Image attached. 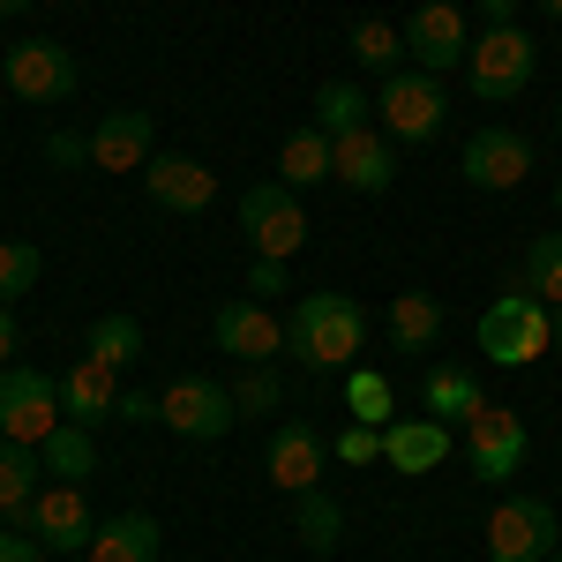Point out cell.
<instances>
[{"label":"cell","instance_id":"obj_8","mask_svg":"<svg viewBox=\"0 0 562 562\" xmlns=\"http://www.w3.org/2000/svg\"><path fill=\"white\" fill-rule=\"evenodd\" d=\"M240 233H248V248L270 262H293L307 240V217H301V195L285 188V180H256L248 195H240Z\"/></svg>","mask_w":562,"mask_h":562},{"label":"cell","instance_id":"obj_3","mask_svg":"<svg viewBox=\"0 0 562 562\" xmlns=\"http://www.w3.org/2000/svg\"><path fill=\"white\" fill-rule=\"evenodd\" d=\"M532 68H540V45L525 38L518 23L480 31L473 53H465V76H473V98H480V105H510V98L532 83Z\"/></svg>","mask_w":562,"mask_h":562},{"label":"cell","instance_id":"obj_45","mask_svg":"<svg viewBox=\"0 0 562 562\" xmlns=\"http://www.w3.org/2000/svg\"><path fill=\"white\" fill-rule=\"evenodd\" d=\"M555 135H562V105H555Z\"/></svg>","mask_w":562,"mask_h":562},{"label":"cell","instance_id":"obj_27","mask_svg":"<svg viewBox=\"0 0 562 562\" xmlns=\"http://www.w3.org/2000/svg\"><path fill=\"white\" fill-rule=\"evenodd\" d=\"M83 360L113 368V375L135 368V360H143V323H135V315H98V323L83 330Z\"/></svg>","mask_w":562,"mask_h":562},{"label":"cell","instance_id":"obj_21","mask_svg":"<svg viewBox=\"0 0 562 562\" xmlns=\"http://www.w3.org/2000/svg\"><path fill=\"white\" fill-rule=\"evenodd\" d=\"M383 338L390 352H405V360H428L435 346H442V301L435 293H397L383 315Z\"/></svg>","mask_w":562,"mask_h":562},{"label":"cell","instance_id":"obj_15","mask_svg":"<svg viewBox=\"0 0 562 562\" xmlns=\"http://www.w3.org/2000/svg\"><path fill=\"white\" fill-rule=\"evenodd\" d=\"M211 346L256 368V360H278L285 352V323L270 315V301H225L211 315Z\"/></svg>","mask_w":562,"mask_h":562},{"label":"cell","instance_id":"obj_12","mask_svg":"<svg viewBox=\"0 0 562 562\" xmlns=\"http://www.w3.org/2000/svg\"><path fill=\"white\" fill-rule=\"evenodd\" d=\"M465 15L450 8V0H420L413 8V23H405V60L420 68V76H450V68H465Z\"/></svg>","mask_w":562,"mask_h":562},{"label":"cell","instance_id":"obj_44","mask_svg":"<svg viewBox=\"0 0 562 562\" xmlns=\"http://www.w3.org/2000/svg\"><path fill=\"white\" fill-rule=\"evenodd\" d=\"M548 315H555V346H562V307H548Z\"/></svg>","mask_w":562,"mask_h":562},{"label":"cell","instance_id":"obj_6","mask_svg":"<svg viewBox=\"0 0 562 562\" xmlns=\"http://www.w3.org/2000/svg\"><path fill=\"white\" fill-rule=\"evenodd\" d=\"M458 450H465V465H473L480 487H503V480H518L525 450H532V435H525V420L510 413V405H495V397H487L473 420H465Z\"/></svg>","mask_w":562,"mask_h":562},{"label":"cell","instance_id":"obj_9","mask_svg":"<svg viewBox=\"0 0 562 562\" xmlns=\"http://www.w3.org/2000/svg\"><path fill=\"white\" fill-rule=\"evenodd\" d=\"M555 540H562V525L540 495H503L487 510V562H548Z\"/></svg>","mask_w":562,"mask_h":562},{"label":"cell","instance_id":"obj_31","mask_svg":"<svg viewBox=\"0 0 562 562\" xmlns=\"http://www.w3.org/2000/svg\"><path fill=\"white\" fill-rule=\"evenodd\" d=\"M293 525H301V548H307V555H330V548H338V532H346V510H338L323 487H307L301 503H293Z\"/></svg>","mask_w":562,"mask_h":562},{"label":"cell","instance_id":"obj_37","mask_svg":"<svg viewBox=\"0 0 562 562\" xmlns=\"http://www.w3.org/2000/svg\"><path fill=\"white\" fill-rule=\"evenodd\" d=\"M45 158L76 173V166H83V158H90V135H68V128H53V135H45Z\"/></svg>","mask_w":562,"mask_h":562},{"label":"cell","instance_id":"obj_13","mask_svg":"<svg viewBox=\"0 0 562 562\" xmlns=\"http://www.w3.org/2000/svg\"><path fill=\"white\" fill-rule=\"evenodd\" d=\"M143 195H150L158 211H173V217H203L217 203V173L203 158H188V150H158V158L143 166Z\"/></svg>","mask_w":562,"mask_h":562},{"label":"cell","instance_id":"obj_1","mask_svg":"<svg viewBox=\"0 0 562 562\" xmlns=\"http://www.w3.org/2000/svg\"><path fill=\"white\" fill-rule=\"evenodd\" d=\"M360 346H368V307L352 293H301L293 315H285V352L301 360L307 375L360 368Z\"/></svg>","mask_w":562,"mask_h":562},{"label":"cell","instance_id":"obj_46","mask_svg":"<svg viewBox=\"0 0 562 562\" xmlns=\"http://www.w3.org/2000/svg\"><path fill=\"white\" fill-rule=\"evenodd\" d=\"M555 217H562V188H555Z\"/></svg>","mask_w":562,"mask_h":562},{"label":"cell","instance_id":"obj_47","mask_svg":"<svg viewBox=\"0 0 562 562\" xmlns=\"http://www.w3.org/2000/svg\"><path fill=\"white\" fill-rule=\"evenodd\" d=\"M548 562H562V548H555V555H548Z\"/></svg>","mask_w":562,"mask_h":562},{"label":"cell","instance_id":"obj_2","mask_svg":"<svg viewBox=\"0 0 562 562\" xmlns=\"http://www.w3.org/2000/svg\"><path fill=\"white\" fill-rule=\"evenodd\" d=\"M473 346H480V360H495V368H532L540 352L555 346V315H548V301H532V293L518 285V293L487 301Z\"/></svg>","mask_w":562,"mask_h":562},{"label":"cell","instance_id":"obj_33","mask_svg":"<svg viewBox=\"0 0 562 562\" xmlns=\"http://www.w3.org/2000/svg\"><path fill=\"white\" fill-rule=\"evenodd\" d=\"M38 248H31V240H0V307H15L23 301V293H31V285H38Z\"/></svg>","mask_w":562,"mask_h":562},{"label":"cell","instance_id":"obj_35","mask_svg":"<svg viewBox=\"0 0 562 562\" xmlns=\"http://www.w3.org/2000/svg\"><path fill=\"white\" fill-rule=\"evenodd\" d=\"M330 458H338V465H375V458H383V428H360V420L338 428L330 435Z\"/></svg>","mask_w":562,"mask_h":562},{"label":"cell","instance_id":"obj_23","mask_svg":"<svg viewBox=\"0 0 562 562\" xmlns=\"http://www.w3.org/2000/svg\"><path fill=\"white\" fill-rule=\"evenodd\" d=\"M278 180H285V188H315V180H338V143L315 128V121H307V128H293L285 143H278Z\"/></svg>","mask_w":562,"mask_h":562},{"label":"cell","instance_id":"obj_42","mask_svg":"<svg viewBox=\"0 0 562 562\" xmlns=\"http://www.w3.org/2000/svg\"><path fill=\"white\" fill-rule=\"evenodd\" d=\"M23 8H38V0H0V15H23Z\"/></svg>","mask_w":562,"mask_h":562},{"label":"cell","instance_id":"obj_10","mask_svg":"<svg viewBox=\"0 0 562 562\" xmlns=\"http://www.w3.org/2000/svg\"><path fill=\"white\" fill-rule=\"evenodd\" d=\"M15 525L38 540L45 555H83L90 532H98V518H90V503H83V487H68V480H45L38 495H31V510H23Z\"/></svg>","mask_w":562,"mask_h":562},{"label":"cell","instance_id":"obj_17","mask_svg":"<svg viewBox=\"0 0 562 562\" xmlns=\"http://www.w3.org/2000/svg\"><path fill=\"white\" fill-rule=\"evenodd\" d=\"M323 458H330V442L307 428V420H285V428L270 435L262 480H270V487H285V495H307V487H323Z\"/></svg>","mask_w":562,"mask_h":562},{"label":"cell","instance_id":"obj_29","mask_svg":"<svg viewBox=\"0 0 562 562\" xmlns=\"http://www.w3.org/2000/svg\"><path fill=\"white\" fill-rule=\"evenodd\" d=\"M346 53L368 68V76H397V60H405V31L383 23V15H360V23H352V38H346Z\"/></svg>","mask_w":562,"mask_h":562},{"label":"cell","instance_id":"obj_28","mask_svg":"<svg viewBox=\"0 0 562 562\" xmlns=\"http://www.w3.org/2000/svg\"><path fill=\"white\" fill-rule=\"evenodd\" d=\"M368 121H375V98H368L360 83H323L315 90V128L330 135V143L352 135V128H368Z\"/></svg>","mask_w":562,"mask_h":562},{"label":"cell","instance_id":"obj_7","mask_svg":"<svg viewBox=\"0 0 562 562\" xmlns=\"http://www.w3.org/2000/svg\"><path fill=\"white\" fill-rule=\"evenodd\" d=\"M442 76H420V68H397V76H383V90H375V128L390 135V143H428V135H442Z\"/></svg>","mask_w":562,"mask_h":562},{"label":"cell","instance_id":"obj_18","mask_svg":"<svg viewBox=\"0 0 562 562\" xmlns=\"http://www.w3.org/2000/svg\"><path fill=\"white\" fill-rule=\"evenodd\" d=\"M150 113H143V105H121V113H105V121H98V128H90V166H98V173H143V166H150V158H158V150H150Z\"/></svg>","mask_w":562,"mask_h":562},{"label":"cell","instance_id":"obj_19","mask_svg":"<svg viewBox=\"0 0 562 562\" xmlns=\"http://www.w3.org/2000/svg\"><path fill=\"white\" fill-rule=\"evenodd\" d=\"M338 180H346L352 195H383L390 180H397V150H390V135L375 121L338 135Z\"/></svg>","mask_w":562,"mask_h":562},{"label":"cell","instance_id":"obj_16","mask_svg":"<svg viewBox=\"0 0 562 562\" xmlns=\"http://www.w3.org/2000/svg\"><path fill=\"white\" fill-rule=\"evenodd\" d=\"M450 450H458V428H442L435 413H397V420L383 428V465H390V473H405V480L435 473Z\"/></svg>","mask_w":562,"mask_h":562},{"label":"cell","instance_id":"obj_43","mask_svg":"<svg viewBox=\"0 0 562 562\" xmlns=\"http://www.w3.org/2000/svg\"><path fill=\"white\" fill-rule=\"evenodd\" d=\"M540 8H548V15H555V23H562V0H540Z\"/></svg>","mask_w":562,"mask_h":562},{"label":"cell","instance_id":"obj_41","mask_svg":"<svg viewBox=\"0 0 562 562\" xmlns=\"http://www.w3.org/2000/svg\"><path fill=\"white\" fill-rule=\"evenodd\" d=\"M15 360V307H0V368Z\"/></svg>","mask_w":562,"mask_h":562},{"label":"cell","instance_id":"obj_11","mask_svg":"<svg viewBox=\"0 0 562 562\" xmlns=\"http://www.w3.org/2000/svg\"><path fill=\"white\" fill-rule=\"evenodd\" d=\"M233 420H240V405H233V390L211 383V375H180L173 390H158V428L188 435V442H217Z\"/></svg>","mask_w":562,"mask_h":562},{"label":"cell","instance_id":"obj_36","mask_svg":"<svg viewBox=\"0 0 562 562\" xmlns=\"http://www.w3.org/2000/svg\"><path fill=\"white\" fill-rule=\"evenodd\" d=\"M293 278H285V262H270V256H256L248 262V301H278Z\"/></svg>","mask_w":562,"mask_h":562},{"label":"cell","instance_id":"obj_14","mask_svg":"<svg viewBox=\"0 0 562 562\" xmlns=\"http://www.w3.org/2000/svg\"><path fill=\"white\" fill-rule=\"evenodd\" d=\"M458 173L465 188H487V195H503V188H525L532 180V143L518 128H480L465 150H458Z\"/></svg>","mask_w":562,"mask_h":562},{"label":"cell","instance_id":"obj_5","mask_svg":"<svg viewBox=\"0 0 562 562\" xmlns=\"http://www.w3.org/2000/svg\"><path fill=\"white\" fill-rule=\"evenodd\" d=\"M68 420V405H60V383L45 375V368H0V442H31L38 450L45 435Z\"/></svg>","mask_w":562,"mask_h":562},{"label":"cell","instance_id":"obj_26","mask_svg":"<svg viewBox=\"0 0 562 562\" xmlns=\"http://www.w3.org/2000/svg\"><path fill=\"white\" fill-rule=\"evenodd\" d=\"M38 487H45V458L31 442H0V518H23Z\"/></svg>","mask_w":562,"mask_h":562},{"label":"cell","instance_id":"obj_20","mask_svg":"<svg viewBox=\"0 0 562 562\" xmlns=\"http://www.w3.org/2000/svg\"><path fill=\"white\" fill-rule=\"evenodd\" d=\"M158 548H166L158 518L121 510V518H98V532H90V548H83L76 562H158Z\"/></svg>","mask_w":562,"mask_h":562},{"label":"cell","instance_id":"obj_40","mask_svg":"<svg viewBox=\"0 0 562 562\" xmlns=\"http://www.w3.org/2000/svg\"><path fill=\"white\" fill-rule=\"evenodd\" d=\"M480 15H487V31H503V23H518V0H480Z\"/></svg>","mask_w":562,"mask_h":562},{"label":"cell","instance_id":"obj_25","mask_svg":"<svg viewBox=\"0 0 562 562\" xmlns=\"http://www.w3.org/2000/svg\"><path fill=\"white\" fill-rule=\"evenodd\" d=\"M420 397H428V413L442 420V428H465L480 405H487V390L465 375V368H428V383H420Z\"/></svg>","mask_w":562,"mask_h":562},{"label":"cell","instance_id":"obj_48","mask_svg":"<svg viewBox=\"0 0 562 562\" xmlns=\"http://www.w3.org/2000/svg\"><path fill=\"white\" fill-rule=\"evenodd\" d=\"M0 90H8V76H0Z\"/></svg>","mask_w":562,"mask_h":562},{"label":"cell","instance_id":"obj_34","mask_svg":"<svg viewBox=\"0 0 562 562\" xmlns=\"http://www.w3.org/2000/svg\"><path fill=\"white\" fill-rule=\"evenodd\" d=\"M233 405H240V420H262V413H278V405H285V390H278V368H270V360H256V368L233 383Z\"/></svg>","mask_w":562,"mask_h":562},{"label":"cell","instance_id":"obj_39","mask_svg":"<svg viewBox=\"0 0 562 562\" xmlns=\"http://www.w3.org/2000/svg\"><path fill=\"white\" fill-rule=\"evenodd\" d=\"M0 562H45V548L23 532V525H0Z\"/></svg>","mask_w":562,"mask_h":562},{"label":"cell","instance_id":"obj_22","mask_svg":"<svg viewBox=\"0 0 562 562\" xmlns=\"http://www.w3.org/2000/svg\"><path fill=\"white\" fill-rule=\"evenodd\" d=\"M60 405H68V420L98 428V420H113V405H121V375L98 368V360H76V368L60 375Z\"/></svg>","mask_w":562,"mask_h":562},{"label":"cell","instance_id":"obj_4","mask_svg":"<svg viewBox=\"0 0 562 562\" xmlns=\"http://www.w3.org/2000/svg\"><path fill=\"white\" fill-rule=\"evenodd\" d=\"M0 76L8 90L23 98V105H68L76 90H83V68H76V53L60 38H23L0 53Z\"/></svg>","mask_w":562,"mask_h":562},{"label":"cell","instance_id":"obj_30","mask_svg":"<svg viewBox=\"0 0 562 562\" xmlns=\"http://www.w3.org/2000/svg\"><path fill=\"white\" fill-rule=\"evenodd\" d=\"M346 413L360 420V428H390V420H397V390H390V375H375V368H346Z\"/></svg>","mask_w":562,"mask_h":562},{"label":"cell","instance_id":"obj_32","mask_svg":"<svg viewBox=\"0 0 562 562\" xmlns=\"http://www.w3.org/2000/svg\"><path fill=\"white\" fill-rule=\"evenodd\" d=\"M532 301L562 307V233H540L532 248H525V278H518Z\"/></svg>","mask_w":562,"mask_h":562},{"label":"cell","instance_id":"obj_24","mask_svg":"<svg viewBox=\"0 0 562 562\" xmlns=\"http://www.w3.org/2000/svg\"><path fill=\"white\" fill-rule=\"evenodd\" d=\"M38 458H45V480H68V487H90V473H98V442H90L83 420H60L38 442Z\"/></svg>","mask_w":562,"mask_h":562},{"label":"cell","instance_id":"obj_38","mask_svg":"<svg viewBox=\"0 0 562 562\" xmlns=\"http://www.w3.org/2000/svg\"><path fill=\"white\" fill-rule=\"evenodd\" d=\"M113 420H128V428H150V420H158V397H150V390H128V383H121V405H113Z\"/></svg>","mask_w":562,"mask_h":562}]
</instances>
